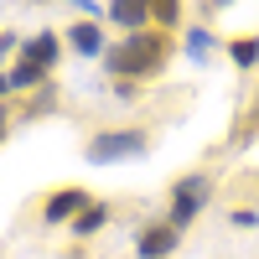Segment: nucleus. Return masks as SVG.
Returning a JSON list of instances; mask_svg holds the SVG:
<instances>
[{"instance_id": "5", "label": "nucleus", "mask_w": 259, "mask_h": 259, "mask_svg": "<svg viewBox=\"0 0 259 259\" xmlns=\"http://www.w3.org/2000/svg\"><path fill=\"white\" fill-rule=\"evenodd\" d=\"M182 244V228H171V223H145L135 233V254L140 259H171Z\"/></svg>"}, {"instance_id": "1", "label": "nucleus", "mask_w": 259, "mask_h": 259, "mask_svg": "<svg viewBox=\"0 0 259 259\" xmlns=\"http://www.w3.org/2000/svg\"><path fill=\"white\" fill-rule=\"evenodd\" d=\"M171 52H177V31H161V26H145L135 36H119L109 52H104V68L119 83H145V78H161Z\"/></svg>"}, {"instance_id": "11", "label": "nucleus", "mask_w": 259, "mask_h": 259, "mask_svg": "<svg viewBox=\"0 0 259 259\" xmlns=\"http://www.w3.org/2000/svg\"><path fill=\"white\" fill-rule=\"evenodd\" d=\"M223 52H228V62H239V68H254L259 62V36H233Z\"/></svg>"}, {"instance_id": "7", "label": "nucleus", "mask_w": 259, "mask_h": 259, "mask_svg": "<svg viewBox=\"0 0 259 259\" xmlns=\"http://www.w3.org/2000/svg\"><path fill=\"white\" fill-rule=\"evenodd\" d=\"M104 16H109L114 26H124V36H135V31L150 26V0H114Z\"/></svg>"}, {"instance_id": "9", "label": "nucleus", "mask_w": 259, "mask_h": 259, "mask_svg": "<svg viewBox=\"0 0 259 259\" xmlns=\"http://www.w3.org/2000/svg\"><path fill=\"white\" fill-rule=\"evenodd\" d=\"M109 218H114V207L104 202V197H94V202H89V207H83L78 218H73V233H78V239H94V233L109 223Z\"/></svg>"}, {"instance_id": "15", "label": "nucleus", "mask_w": 259, "mask_h": 259, "mask_svg": "<svg viewBox=\"0 0 259 259\" xmlns=\"http://www.w3.org/2000/svg\"><path fill=\"white\" fill-rule=\"evenodd\" d=\"M11 94V73H0V99H6Z\"/></svg>"}, {"instance_id": "4", "label": "nucleus", "mask_w": 259, "mask_h": 259, "mask_svg": "<svg viewBox=\"0 0 259 259\" xmlns=\"http://www.w3.org/2000/svg\"><path fill=\"white\" fill-rule=\"evenodd\" d=\"M89 202H94V192H89V187H52L47 197H41L36 212H41V223H73Z\"/></svg>"}, {"instance_id": "3", "label": "nucleus", "mask_w": 259, "mask_h": 259, "mask_svg": "<svg viewBox=\"0 0 259 259\" xmlns=\"http://www.w3.org/2000/svg\"><path fill=\"white\" fill-rule=\"evenodd\" d=\"M207 197H212V177H207V171H187V177H177V182H171V212H166V223L171 228L197 223L207 212Z\"/></svg>"}, {"instance_id": "6", "label": "nucleus", "mask_w": 259, "mask_h": 259, "mask_svg": "<svg viewBox=\"0 0 259 259\" xmlns=\"http://www.w3.org/2000/svg\"><path fill=\"white\" fill-rule=\"evenodd\" d=\"M57 57H62V36L57 31H31L26 41H21V62H31V68H41V73H52Z\"/></svg>"}, {"instance_id": "10", "label": "nucleus", "mask_w": 259, "mask_h": 259, "mask_svg": "<svg viewBox=\"0 0 259 259\" xmlns=\"http://www.w3.org/2000/svg\"><path fill=\"white\" fill-rule=\"evenodd\" d=\"M47 83H52V73H41V68H31V62L16 57V68H11V94H36V89H47Z\"/></svg>"}, {"instance_id": "12", "label": "nucleus", "mask_w": 259, "mask_h": 259, "mask_svg": "<svg viewBox=\"0 0 259 259\" xmlns=\"http://www.w3.org/2000/svg\"><path fill=\"white\" fill-rule=\"evenodd\" d=\"M177 21H182V6H171V0H156V6H150V26L177 31Z\"/></svg>"}, {"instance_id": "8", "label": "nucleus", "mask_w": 259, "mask_h": 259, "mask_svg": "<svg viewBox=\"0 0 259 259\" xmlns=\"http://www.w3.org/2000/svg\"><path fill=\"white\" fill-rule=\"evenodd\" d=\"M68 47L83 52V57H104V52H109V47H104V26H99V21H73V26H68Z\"/></svg>"}, {"instance_id": "13", "label": "nucleus", "mask_w": 259, "mask_h": 259, "mask_svg": "<svg viewBox=\"0 0 259 259\" xmlns=\"http://www.w3.org/2000/svg\"><path fill=\"white\" fill-rule=\"evenodd\" d=\"M11 119H16V114L6 109V104H0V140H6V135H11Z\"/></svg>"}, {"instance_id": "14", "label": "nucleus", "mask_w": 259, "mask_h": 259, "mask_svg": "<svg viewBox=\"0 0 259 259\" xmlns=\"http://www.w3.org/2000/svg\"><path fill=\"white\" fill-rule=\"evenodd\" d=\"M16 47V31H0V52H11Z\"/></svg>"}, {"instance_id": "2", "label": "nucleus", "mask_w": 259, "mask_h": 259, "mask_svg": "<svg viewBox=\"0 0 259 259\" xmlns=\"http://www.w3.org/2000/svg\"><path fill=\"white\" fill-rule=\"evenodd\" d=\"M150 150V130L145 124H124V130H99L83 145V161L89 166H124V161H140Z\"/></svg>"}]
</instances>
